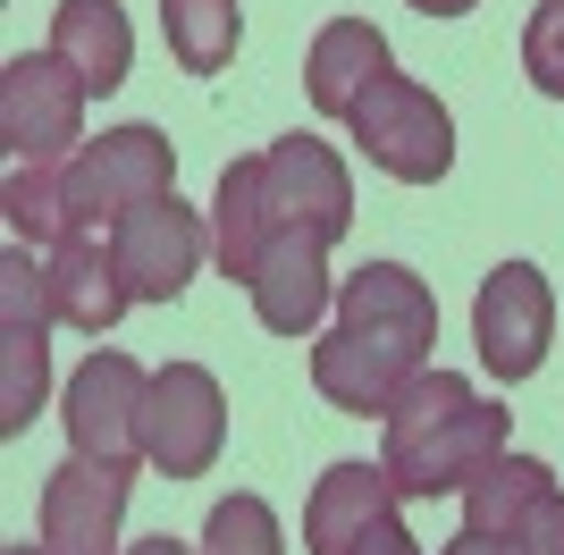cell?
Returning <instances> with one entry per match:
<instances>
[{"label": "cell", "mask_w": 564, "mask_h": 555, "mask_svg": "<svg viewBox=\"0 0 564 555\" xmlns=\"http://www.w3.org/2000/svg\"><path fill=\"white\" fill-rule=\"evenodd\" d=\"M497 455H506V404H489V395L447 362H430L422 379L388 404V446H379V463H388L397 497H464Z\"/></svg>", "instance_id": "2"}, {"label": "cell", "mask_w": 564, "mask_h": 555, "mask_svg": "<svg viewBox=\"0 0 564 555\" xmlns=\"http://www.w3.org/2000/svg\"><path fill=\"white\" fill-rule=\"evenodd\" d=\"M261 244H270V219H261V161H228L219 168V203H212V261L219 278H253Z\"/></svg>", "instance_id": "18"}, {"label": "cell", "mask_w": 564, "mask_h": 555, "mask_svg": "<svg viewBox=\"0 0 564 555\" xmlns=\"http://www.w3.org/2000/svg\"><path fill=\"white\" fill-rule=\"evenodd\" d=\"M522 555H564V488H547L540 505L522 513V531H514Z\"/></svg>", "instance_id": "24"}, {"label": "cell", "mask_w": 564, "mask_h": 555, "mask_svg": "<svg viewBox=\"0 0 564 555\" xmlns=\"http://www.w3.org/2000/svg\"><path fill=\"white\" fill-rule=\"evenodd\" d=\"M547 488H556V471H547L540 455H497L489 471L464 488V531H497V538H514V531H522V513L540 505Z\"/></svg>", "instance_id": "19"}, {"label": "cell", "mask_w": 564, "mask_h": 555, "mask_svg": "<svg viewBox=\"0 0 564 555\" xmlns=\"http://www.w3.org/2000/svg\"><path fill=\"white\" fill-rule=\"evenodd\" d=\"M51 51L85 76V92H118L127 68H135L127 9H118V0H59V9H51Z\"/></svg>", "instance_id": "17"}, {"label": "cell", "mask_w": 564, "mask_h": 555, "mask_svg": "<svg viewBox=\"0 0 564 555\" xmlns=\"http://www.w3.org/2000/svg\"><path fill=\"white\" fill-rule=\"evenodd\" d=\"M261 219L270 228H321L337 236L354 228V177L321 135H279L261 152Z\"/></svg>", "instance_id": "11"}, {"label": "cell", "mask_w": 564, "mask_h": 555, "mask_svg": "<svg viewBox=\"0 0 564 555\" xmlns=\"http://www.w3.org/2000/svg\"><path fill=\"white\" fill-rule=\"evenodd\" d=\"M59 177H68V228L110 236L135 203L177 194V143L161 127H110L101 143H76V161Z\"/></svg>", "instance_id": "4"}, {"label": "cell", "mask_w": 564, "mask_h": 555, "mask_svg": "<svg viewBox=\"0 0 564 555\" xmlns=\"http://www.w3.org/2000/svg\"><path fill=\"white\" fill-rule=\"evenodd\" d=\"M110 253L135 303H177L194 286V270L212 261V219L194 203H177V194H161V203H135L110 228Z\"/></svg>", "instance_id": "9"}, {"label": "cell", "mask_w": 564, "mask_h": 555, "mask_svg": "<svg viewBox=\"0 0 564 555\" xmlns=\"http://www.w3.org/2000/svg\"><path fill=\"white\" fill-rule=\"evenodd\" d=\"M118 522H127V471L68 455L43 480V555H127Z\"/></svg>", "instance_id": "13"}, {"label": "cell", "mask_w": 564, "mask_h": 555, "mask_svg": "<svg viewBox=\"0 0 564 555\" xmlns=\"http://www.w3.org/2000/svg\"><path fill=\"white\" fill-rule=\"evenodd\" d=\"M203 555H286L279 513L261 505V497H219L212 522H203Z\"/></svg>", "instance_id": "22"}, {"label": "cell", "mask_w": 564, "mask_h": 555, "mask_svg": "<svg viewBox=\"0 0 564 555\" xmlns=\"http://www.w3.org/2000/svg\"><path fill=\"white\" fill-rule=\"evenodd\" d=\"M397 513V480L388 463H329L304 505V555H354L362 538Z\"/></svg>", "instance_id": "15"}, {"label": "cell", "mask_w": 564, "mask_h": 555, "mask_svg": "<svg viewBox=\"0 0 564 555\" xmlns=\"http://www.w3.org/2000/svg\"><path fill=\"white\" fill-rule=\"evenodd\" d=\"M68 161H9V185H0V219H9V236L18 244H34V253H51L59 236H68V177H59Z\"/></svg>", "instance_id": "20"}, {"label": "cell", "mask_w": 564, "mask_h": 555, "mask_svg": "<svg viewBox=\"0 0 564 555\" xmlns=\"http://www.w3.org/2000/svg\"><path fill=\"white\" fill-rule=\"evenodd\" d=\"M354 143H362V161L371 168H388L397 185H438L455 168V118H447V101L430 85H413V76H379L362 101H354Z\"/></svg>", "instance_id": "3"}, {"label": "cell", "mask_w": 564, "mask_h": 555, "mask_svg": "<svg viewBox=\"0 0 564 555\" xmlns=\"http://www.w3.org/2000/svg\"><path fill=\"white\" fill-rule=\"evenodd\" d=\"M43 286H51V312L68 328H85V337H101V328H118V312H127V278H118V253L101 228H68L59 244L43 253Z\"/></svg>", "instance_id": "14"}, {"label": "cell", "mask_w": 564, "mask_h": 555, "mask_svg": "<svg viewBox=\"0 0 564 555\" xmlns=\"http://www.w3.org/2000/svg\"><path fill=\"white\" fill-rule=\"evenodd\" d=\"M354 555H422V538L404 531V513H388V522H379V531L362 538V547H354Z\"/></svg>", "instance_id": "25"}, {"label": "cell", "mask_w": 564, "mask_h": 555, "mask_svg": "<svg viewBox=\"0 0 564 555\" xmlns=\"http://www.w3.org/2000/svg\"><path fill=\"white\" fill-rule=\"evenodd\" d=\"M51 286L34 244H9L0 261V438H25L51 388Z\"/></svg>", "instance_id": "5"}, {"label": "cell", "mask_w": 564, "mask_h": 555, "mask_svg": "<svg viewBox=\"0 0 564 555\" xmlns=\"http://www.w3.org/2000/svg\"><path fill=\"white\" fill-rule=\"evenodd\" d=\"M228 446V395L203 362H161L143 388V463L169 480H203Z\"/></svg>", "instance_id": "6"}, {"label": "cell", "mask_w": 564, "mask_h": 555, "mask_svg": "<svg viewBox=\"0 0 564 555\" xmlns=\"http://www.w3.org/2000/svg\"><path fill=\"white\" fill-rule=\"evenodd\" d=\"M422 18H464V9H480V0H413Z\"/></svg>", "instance_id": "28"}, {"label": "cell", "mask_w": 564, "mask_h": 555, "mask_svg": "<svg viewBox=\"0 0 564 555\" xmlns=\"http://www.w3.org/2000/svg\"><path fill=\"white\" fill-rule=\"evenodd\" d=\"M438 555H522V547H514V538H497V531H455Z\"/></svg>", "instance_id": "26"}, {"label": "cell", "mask_w": 564, "mask_h": 555, "mask_svg": "<svg viewBox=\"0 0 564 555\" xmlns=\"http://www.w3.org/2000/svg\"><path fill=\"white\" fill-rule=\"evenodd\" d=\"M245 295H253V320L270 328V337H312V328L329 320V236L321 228H270V244H261L253 278H245Z\"/></svg>", "instance_id": "12"}, {"label": "cell", "mask_w": 564, "mask_h": 555, "mask_svg": "<svg viewBox=\"0 0 564 555\" xmlns=\"http://www.w3.org/2000/svg\"><path fill=\"white\" fill-rule=\"evenodd\" d=\"M0 143H9V161H76V143H85V76L59 51H18L0 68Z\"/></svg>", "instance_id": "7"}, {"label": "cell", "mask_w": 564, "mask_h": 555, "mask_svg": "<svg viewBox=\"0 0 564 555\" xmlns=\"http://www.w3.org/2000/svg\"><path fill=\"white\" fill-rule=\"evenodd\" d=\"M127 555H203V547H186V538H169V531H161V538H135Z\"/></svg>", "instance_id": "27"}, {"label": "cell", "mask_w": 564, "mask_h": 555, "mask_svg": "<svg viewBox=\"0 0 564 555\" xmlns=\"http://www.w3.org/2000/svg\"><path fill=\"white\" fill-rule=\"evenodd\" d=\"M522 68L547 101H564V0H540L531 25H522Z\"/></svg>", "instance_id": "23"}, {"label": "cell", "mask_w": 564, "mask_h": 555, "mask_svg": "<svg viewBox=\"0 0 564 555\" xmlns=\"http://www.w3.org/2000/svg\"><path fill=\"white\" fill-rule=\"evenodd\" d=\"M161 34L186 76H219L245 43V9L236 0H161Z\"/></svg>", "instance_id": "21"}, {"label": "cell", "mask_w": 564, "mask_h": 555, "mask_svg": "<svg viewBox=\"0 0 564 555\" xmlns=\"http://www.w3.org/2000/svg\"><path fill=\"white\" fill-rule=\"evenodd\" d=\"M430 346H438V295H430V278H413L404 261H362L337 286L329 337L312 346V388L329 395L337 413L388 421V404L430 370Z\"/></svg>", "instance_id": "1"}, {"label": "cell", "mask_w": 564, "mask_h": 555, "mask_svg": "<svg viewBox=\"0 0 564 555\" xmlns=\"http://www.w3.org/2000/svg\"><path fill=\"white\" fill-rule=\"evenodd\" d=\"M9 555H43V547H9Z\"/></svg>", "instance_id": "29"}, {"label": "cell", "mask_w": 564, "mask_h": 555, "mask_svg": "<svg viewBox=\"0 0 564 555\" xmlns=\"http://www.w3.org/2000/svg\"><path fill=\"white\" fill-rule=\"evenodd\" d=\"M397 68L388 59V34L371 18H329L312 34V59H304V85H312V110L321 118H354V101Z\"/></svg>", "instance_id": "16"}, {"label": "cell", "mask_w": 564, "mask_h": 555, "mask_svg": "<svg viewBox=\"0 0 564 555\" xmlns=\"http://www.w3.org/2000/svg\"><path fill=\"white\" fill-rule=\"evenodd\" d=\"M143 388H152V370H143L135 353H94V362H76L68 404H59L76 455L110 463V471L135 480V463H143Z\"/></svg>", "instance_id": "8"}, {"label": "cell", "mask_w": 564, "mask_h": 555, "mask_svg": "<svg viewBox=\"0 0 564 555\" xmlns=\"http://www.w3.org/2000/svg\"><path fill=\"white\" fill-rule=\"evenodd\" d=\"M471 337H480V362L506 388L531 379L547 362V346H556V295H547V278L531 261H497L480 278V303H471Z\"/></svg>", "instance_id": "10"}]
</instances>
